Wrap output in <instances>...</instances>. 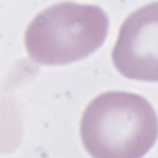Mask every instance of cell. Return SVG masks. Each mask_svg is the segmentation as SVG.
Returning a JSON list of instances; mask_svg holds the SVG:
<instances>
[{"label": "cell", "mask_w": 158, "mask_h": 158, "mask_svg": "<svg viewBox=\"0 0 158 158\" xmlns=\"http://www.w3.org/2000/svg\"><path fill=\"white\" fill-rule=\"evenodd\" d=\"M80 137L93 158H142L156 143L158 118L143 96L106 91L85 107Z\"/></svg>", "instance_id": "6da1fadb"}, {"label": "cell", "mask_w": 158, "mask_h": 158, "mask_svg": "<svg viewBox=\"0 0 158 158\" xmlns=\"http://www.w3.org/2000/svg\"><path fill=\"white\" fill-rule=\"evenodd\" d=\"M107 30L109 19L100 6L63 1L33 17L25 33V46L33 62L63 65L95 52Z\"/></svg>", "instance_id": "7a4b0ae2"}, {"label": "cell", "mask_w": 158, "mask_h": 158, "mask_svg": "<svg viewBox=\"0 0 158 158\" xmlns=\"http://www.w3.org/2000/svg\"><path fill=\"white\" fill-rule=\"evenodd\" d=\"M111 58L123 77L158 81V2L147 4L126 17Z\"/></svg>", "instance_id": "3957f363"}]
</instances>
